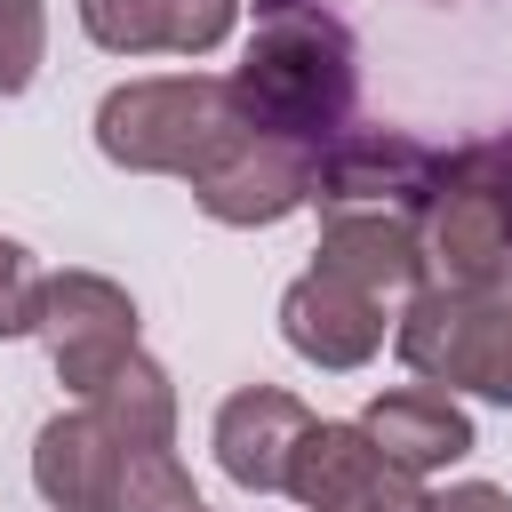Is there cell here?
Returning a JSON list of instances; mask_svg holds the SVG:
<instances>
[{
  "instance_id": "cell-1",
  "label": "cell",
  "mask_w": 512,
  "mask_h": 512,
  "mask_svg": "<svg viewBox=\"0 0 512 512\" xmlns=\"http://www.w3.org/2000/svg\"><path fill=\"white\" fill-rule=\"evenodd\" d=\"M352 32L320 0H256V40L232 72V104L256 136L328 152L352 128Z\"/></svg>"
},
{
  "instance_id": "cell-2",
  "label": "cell",
  "mask_w": 512,
  "mask_h": 512,
  "mask_svg": "<svg viewBox=\"0 0 512 512\" xmlns=\"http://www.w3.org/2000/svg\"><path fill=\"white\" fill-rule=\"evenodd\" d=\"M240 136H248V120L232 104V80H208V72L128 80V88H112L96 104L104 160L136 168V176H184V184H200Z\"/></svg>"
},
{
  "instance_id": "cell-3",
  "label": "cell",
  "mask_w": 512,
  "mask_h": 512,
  "mask_svg": "<svg viewBox=\"0 0 512 512\" xmlns=\"http://www.w3.org/2000/svg\"><path fill=\"white\" fill-rule=\"evenodd\" d=\"M392 352L440 384V392H480L512 408V272L472 280V288H416L400 304Z\"/></svg>"
},
{
  "instance_id": "cell-4",
  "label": "cell",
  "mask_w": 512,
  "mask_h": 512,
  "mask_svg": "<svg viewBox=\"0 0 512 512\" xmlns=\"http://www.w3.org/2000/svg\"><path fill=\"white\" fill-rule=\"evenodd\" d=\"M416 256L432 288H472L512 272V152L464 144L440 152V184L416 216Z\"/></svg>"
},
{
  "instance_id": "cell-5",
  "label": "cell",
  "mask_w": 512,
  "mask_h": 512,
  "mask_svg": "<svg viewBox=\"0 0 512 512\" xmlns=\"http://www.w3.org/2000/svg\"><path fill=\"white\" fill-rule=\"evenodd\" d=\"M440 184V152L400 136V128H344L320 168H312V208L320 216H424Z\"/></svg>"
},
{
  "instance_id": "cell-6",
  "label": "cell",
  "mask_w": 512,
  "mask_h": 512,
  "mask_svg": "<svg viewBox=\"0 0 512 512\" xmlns=\"http://www.w3.org/2000/svg\"><path fill=\"white\" fill-rule=\"evenodd\" d=\"M40 344H48V360H56V376L72 392L104 384L136 352V304H128V288H112L104 272H56L40 288Z\"/></svg>"
},
{
  "instance_id": "cell-7",
  "label": "cell",
  "mask_w": 512,
  "mask_h": 512,
  "mask_svg": "<svg viewBox=\"0 0 512 512\" xmlns=\"http://www.w3.org/2000/svg\"><path fill=\"white\" fill-rule=\"evenodd\" d=\"M312 168H320V152L248 128V136H240V144L192 184V200H200L216 224H280L288 208L312 200Z\"/></svg>"
},
{
  "instance_id": "cell-8",
  "label": "cell",
  "mask_w": 512,
  "mask_h": 512,
  "mask_svg": "<svg viewBox=\"0 0 512 512\" xmlns=\"http://www.w3.org/2000/svg\"><path fill=\"white\" fill-rule=\"evenodd\" d=\"M312 424H320V416H312L296 392H280V384H240V392L216 408V464H224L240 488H256V496H288V464H296V448H304Z\"/></svg>"
},
{
  "instance_id": "cell-9",
  "label": "cell",
  "mask_w": 512,
  "mask_h": 512,
  "mask_svg": "<svg viewBox=\"0 0 512 512\" xmlns=\"http://www.w3.org/2000/svg\"><path fill=\"white\" fill-rule=\"evenodd\" d=\"M128 456H136V440H120L96 408H72V416H48V424H40L32 488H40L56 512H112V496H120V480H128Z\"/></svg>"
},
{
  "instance_id": "cell-10",
  "label": "cell",
  "mask_w": 512,
  "mask_h": 512,
  "mask_svg": "<svg viewBox=\"0 0 512 512\" xmlns=\"http://www.w3.org/2000/svg\"><path fill=\"white\" fill-rule=\"evenodd\" d=\"M360 432H368V440L384 448V464L408 472V480H424V472L472 456V416L456 408V392H440V384H424V376L376 392L368 416H360Z\"/></svg>"
},
{
  "instance_id": "cell-11",
  "label": "cell",
  "mask_w": 512,
  "mask_h": 512,
  "mask_svg": "<svg viewBox=\"0 0 512 512\" xmlns=\"http://www.w3.org/2000/svg\"><path fill=\"white\" fill-rule=\"evenodd\" d=\"M240 0H80V32L112 56H208Z\"/></svg>"
},
{
  "instance_id": "cell-12",
  "label": "cell",
  "mask_w": 512,
  "mask_h": 512,
  "mask_svg": "<svg viewBox=\"0 0 512 512\" xmlns=\"http://www.w3.org/2000/svg\"><path fill=\"white\" fill-rule=\"evenodd\" d=\"M280 336L304 360H320V368H360L384 344V304L360 296V288H344V280H328V272H304L280 296Z\"/></svg>"
},
{
  "instance_id": "cell-13",
  "label": "cell",
  "mask_w": 512,
  "mask_h": 512,
  "mask_svg": "<svg viewBox=\"0 0 512 512\" xmlns=\"http://www.w3.org/2000/svg\"><path fill=\"white\" fill-rule=\"evenodd\" d=\"M328 280L392 304V296H416L424 288V256H416V224L408 216H328L320 224V264Z\"/></svg>"
},
{
  "instance_id": "cell-14",
  "label": "cell",
  "mask_w": 512,
  "mask_h": 512,
  "mask_svg": "<svg viewBox=\"0 0 512 512\" xmlns=\"http://www.w3.org/2000/svg\"><path fill=\"white\" fill-rule=\"evenodd\" d=\"M384 472H392V464H384V448H376L360 424H312L304 448H296V464H288V496H296L304 512H328V504L360 496V488L384 480Z\"/></svg>"
},
{
  "instance_id": "cell-15",
  "label": "cell",
  "mask_w": 512,
  "mask_h": 512,
  "mask_svg": "<svg viewBox=\"0 0 512 512\" xmlns=\"http://www.w3.org/2000/svg\"><path fill=\"white\" fill-rule=\"evenodd\" d=\"M80 408H96V416H104L120 440H136V448H168V440H176V392H168V376H160L144 352H128L104 384H88Z\"/></svg>"
},
{
  "instance_id": "cell-16",
  "label": "cell",
  "mask_w": 512,
  "mask_h": 512,
  "mask_svg": "<svg viewBox=\"0 0 512 512\" xmlns=\"http://www.w3.org/2000/svg\"><path fill=\"white\" fill-rule=\"evenodd\" d=\"M48 48V0H0V96H24Z\"/></svg>"
},
{
  "instance_id": "cell-17",
  "label": "cell",
  "mask_w": 512,
  "mask_h": 512,
  "mask_svg": "<svg viewBox=\"0 0 512 512\" xmlns=\"http://www.w3.org/2000/svg\"><path fill=\"white\" fill-rule=\"evenodd\" d=\"M40 288H48V272L24 256V240H8V232H0V336L40 328Z\"/></svg>"
},
{
  "instance_id": "cell-18",
  "label": "cell",
  "mask_w": 512,
  "mask_h": 512,
  "mask_svg": "<svg viewBox=\"0 0 512 512\" xmlns=\"http://www.w3.org/2000/svg\"><path fill=\"white\" fill-rule=\"evenodd\" d=\"M328 512H424V488H416L408 472H384V480H368L360 496H344V504H328Z\"/></svg>"
},
{
  "instance_id": "cell-19",
  "label": "cell",
  "mask_w": 512,
  "mask_h": 512,
  "mask_svg": "<svg viewBox=\"0 0 512 512\" xmlns=\"http://www.w3.org/2000/svg\"><path fill=\"white\" fill-rule=\"evenodd\" d=\"M424 512H512V496H504V488H488V480H456V488L424 496Z\"/></svg>"
},
{
  "instance_id": "cell-20",
  "label": "cell",
  "mask_w": 512,
  "mask_h": 512,
  "mask_svg": "<svg viewBox=\"0 0 512 512\" xmlns=\"http://www.w3.org/2000/svg\"><path fill=\"white\" fill-rule=\"evenodd\" d=\"M504 152H512V136H504Z\"/></svg>"
},
{
  "instance_id": "cell-21",
  "label": "cell",
  "mask_w": 512,
  "mask_h": 512,
  "mask_svg": "<svg viewBox=\"0 0 512 512\" xmlns=\"http://www.w3.org/2000/svg\"><path fill=\"white\" fill-rule=\"evenodd\" d=\"M200 512H208V504H200Z\"/></svg>"
}]
</instances>
